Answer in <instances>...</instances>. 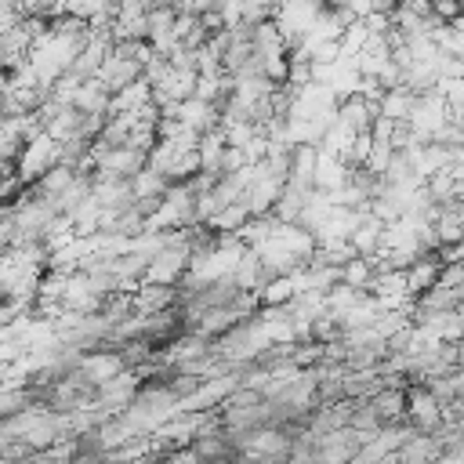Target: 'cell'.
Returning <instances> with one entry per match:
<instances>
[{"instance_id":"cell-1","label":"cell","mask_w":464,"mask_h":464,"mask_svg":"<svg viewBox=\"0 0 464 464\" xmlns=\"http://www.w3.org/2000/svg\"><path fill=\"white\" fill-rule=\"evenodd\" d=\"M58 156H62V145L40 127V130L29 134V138L22 141V149L14 152V178H18V181H36L47 167L58 163Z\"/></svg>"},{"instance_id":"cell-2","label":"cell","mask_w":464,"mask_h":464,"mask_svg":"<svg viewBox=\"0 0 464 464\" xmlns=\"http://www.w3.org/2000/svg\"><path fill=\"white\" fill-rule=\"evenodd\" d=\"M402 420H410L413 431H435L442 424L439 420V402L420 381L406 384V413H402Z\"/></svg>"},{"instance_id":"cell-3","label":"cell","mask_w":464,"mask_h":464,"mask_svg":"<svg viewBox=\"0 0 464 464\" xmlns=\"http://www.w3.org/2000/svg\"><path fill=\"white\" fill-rule=\"evenodd\" d=\"M123 366H127V362H123V355H120V352H109V348H94V352L76 355V373H80L91 388L105 384V381H109V377H116Z\"/></svg>"},{"instance_id":"cell-4","label":"cell","mask_w":464,"mask_h":464,"mask_svg":"<svg viewBox=\"0 0 464 464\" xmlns=\"http://www.w3.org/2000/svg\"><path fill=\"white\" fill-rule=\"evenodd\" d=\"M149 80L145 76H134L130 83H123V87H116L112 94H109V105H105V116H112V112H130V109H141V105H149Z\"/></svg>"},{"instance_id":"cell-5","label":"cell","mask_w":464,"mask_h":464,"mask_svg":"<svg viewBox=\"0 0 464 464\" xmlns=\"http://www.w3.org/2000/svg\"><path fill=\"white\" fill-rule=\"evenodd\" d=\"M402 276H406V294H410V297H417L420 290H428V286L435 283V276H439V257H435V250L413 257V261L402 268Z\"/></svg>"},{"instance_id":"cell-6","label":"cell","mask_w":464,"mask_h":464,"mask_svg":"<svg viewBox=\"0 0 464 464\" xmlns=\"http://www.w3.org/2000/svg\"><path fill=\"white\" fill-rule=\"evenodd\" d=\"M69 105L80 109V112H105V105H109V91H105L94 76H87V80H80V87L72 91Z\"/></svg>"},{"instance_id":"cell-7","label":"cell","mask_w":464,"mask_h":464,"mask_svg":"<svg viewBox=\"0 0 464 464\" xmlns=\"http://www.w3.org/2000/svg\"><path fill=\"white\" fill-rule=\"evenodd\" d=\"M250 218V210H246V203L243 199H232V203H225V207H218L203 225L207 228H214V232H236L243 221Z\"/></svg>"},{"instance_id":"cell-8","label":"cell","mask_w":464,"mask_h":464,"mask_svg":"<svg viewBox=\"0 0 464 464\" xmlns=\"http://www.w3.org/2000/svg\"><path fill=\"white\" fill-rule=\"evenodd\" d=\"M370 279H373V268L362 254H352L344 265H341V283L355 286V290H370Z\"/></svg>"},{"instance_id":"cell-9","label":"cell","mask_w":464,"mask_h":464,"mask_svg":"<svg viewBox=\"0 0 464 464\" xmlns=\"http://www.w3.org/2000/svg\"><path fill=\"white\" fill-rule=\"evenodd\" d=\"M431 18H439V22L460 18V0H431Z\"/></svg>"},{"instance_id":"cell-10","label":"cell","mask_w":464,"mask_h":464,"mask_svg":"<svg viewBox=\"0 0 464 464\" xmlns=\"http://www.w3.org/2000/svg\"><path fill=\"white\" fill-rule=\"evenodd\" d=\"M11 4H14V0H11Z\"/></svg>"}]
</instances>
